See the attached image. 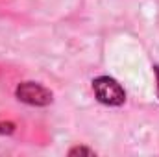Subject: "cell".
<instances>
[{"instance_id": "4", "label": "cell", "mask_w": 159, "mask_h": 157, "mask_svg": "<svg viewBox=\"0 0 159 157\" xmlns=\"http://www.w3.org/2000/svg\"><path fill=\"white\" fill-rule=\"evenodd\" d=\"M17 129L13 122H0V135H11Z\"/></svg>"}, {"instance_id": "5", "label": "cell", "mask_w": 159, "mask_h": 157, "mask_svg": "<svg viewBox=\"0 0 159 157\" xmlns=\"http://www.w3.org/2000/svg\"><path fill=\"white\" fill-rule=\"evenodd\" d=\"M152 70H154V78H156V91H157V98H159V65L154 63L152 65Z\"/></svg>"}, {"instance_id": "2", "label": "cell", "mask_w": 159, "mask_h": 157, "mask_svg": "<svg viewBox=\"0 0 159 157\" xmlns=\"http://www.w3.org/2000/svg\"><path fill=\"white\" fill-rule=\"evenodd\" d=\"M15 98L30 107H48L54 102V92L39 81H20L15 87Z\"/></svg>"}, {"instance_id": "3", "label": "cell", "mask_w": 159, "mask_h": 157, "mask_svg": "<svg viewBox=\"0 0 159 157\" xmlns=\"http://www.w3.org/2000/svg\"><path fill=\"white\" fill-rule=\"evenodd\" d=\"M67 155H70V157H94V155H96V152H94L93 148H89V146H83V144H76V146L69 148Z\"/></svg>"}, {"instance_id": "1", "label": "cell", "mask_w": 159, "mask_h": 157, "mask_svg": "<svg viewBox=\"0 0 159 157\" xmlns=\"http://www.w3.org/2000/svg\"><path fill=\"white\" fill-rule=\"evenodd\" d=\"M91 89L96 102L106 107H122L126 104V91L122 83L109 74H100L93 78Z\"/></svg>"}]
</instances>
